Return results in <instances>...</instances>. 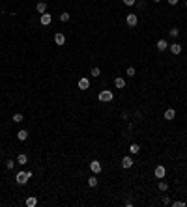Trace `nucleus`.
<instances>
[{"mask_svg": "<svg viewBox=\"0 0 187 207\" xmlns=\"http://www.w3.org/2000/svg\"><path fill=\"white\" fill-rule=\"evenodd\" d=\"M112 99H114V93L110 92V90H103V92H99V101H101V103H110Z\"/></svg>", "mask_w": 187, "mask_h": 207, "instance_id": "obj_1", "label": "nucleus"}, {"mask_svg": "<svg viewBox=\"0 0 187 207\" xmlns=\"http://www.w3.org/2000/svg\"><path fill=\"white\" fill-rule=\"evenodd\" d=\"M125 23H127V26H137L139 24V15L137 13H129L127 17H125Z\"/></svg>", "mask_w": 187, "mask_h": 207, "instance_id": "obj_2", "label": "nucleus"}, {"mask_svg": "<svg viewBox=\"0 0 187 207\" xmlns=\"http://www.w3.org/2000/svg\"><path fill=\"white\" fill-rule=\"evenodd\" d=\"M154 175H155V177H157V179H163L165 177V175H166V168H165V166H155V170H154Z\"/></svg>", "mask_w": 187, "mask_h": 207, "instance_id": "obj_3", "label": "nucleus"}, {"mask_svg": "<svg viewBox=\"0 0 187 207\" xmlns=\"http://www.w3.org/2000/svg\"><path fill=\"white\" fill-rule=\"evenodd\" d=\"M15 181H17V185H26V181H28L26 172H19V174L15 175Z\"/></svg>", "mask_w": 187, "mask_h": 207, "instance_id": "obj_4", "label": "nucleus"}, {"mask_svg": "<svg viewBox=\"0 0 187 207\" xmlns=\"http://www.w3.org/2000/svg\"><path fill=\"white\" fill-rule=\"evenodd\" d=\"M39 23H41L43 26H49V24L53 23V15H50V13H47V11H45V13H41V19H39Z\"/></svg>", "mask_w": 187, "mask_h": 207, "instance_id": "obj_5", "label": "nucleus"}, {"mask_svg": "<svg viewBox=\"0 0 187 207\" xmlns=\"http://www.w3.org/2000/svg\"><path fill=\"white\" fill-rule=\"evenodd\" d=\"M90 170H92L94 174H99L101 172V162L99 160H92V162H90Z\"/></svg>", "mask_w": 187, "mask_h": 207, "instance_id": "obj_6", "label": "nucleus"}, {"mask_svg": "<svg viewBox=\"0 0 187 207\" xmlns=\"http://www.w3.org/2000/svg\"><path fill=\"white\" fill-rule=\"evenodd\" d=\"M163 116H165V119H169V122H170V119L176 118V110H174V108H166Z\"/></svg>", "mask_w": 187, "mask_h": 207, "instance_id": "obj_7", "label": "nucleus"}, {"mask_svg": "<svg viewBox=\"0 0 187 207\" xmlns=\"http://www.w3.org/2000/svg\"><path fill=\"white\" fill-rule=\"evenodd\" d=\"M54 43H56V45H64V43H65V36H64L62 32L54 34Z\"/></svg>", "mask_w": 187, "mask_h": 207, "instance_id": "obj_8", "label": "nucleus"}, {"mask_svg": "<svg viewBox=\"0 0 187 207\" xmlns=\"http://www.w3.org/2000/svg\"><path fill=\"white\" fill-rule=\"evenodd\" d=\"M90 88V80L88 78H79V90H88Z\"/></svg>", "mask_w": 187, "mask_h": 207, "instance_id": "obj_9", "label": "nucleus"}, {"mask_svg": "<svg viewBox=\"0 0 187 207\" xmlns=\"http://www.w3.org/2000/svg\"><path fill=\"white\" fill-rule=\"evenodd\" d=\"M131 166H133V159H131V157H124L122 159V168L127 170V168H131Z\"/></svg>", "mask_w": 187, "mask_h": 207, "instance_id": "obj_10", "label": "nucleus"}, {"mask_svg": "<svg viewBox=\"0 0 187 207\" xmlns=\"http://www.w3.org/2000/svg\"><path fill=\"white\" fill-rule=\"evenodd\" d=\"M114 86L122 90V88H125V80H124L122 77H116V78H114Z\"/></svg>", "mask_w": 187, "mask_h": 207, "instance_id": "obj_11", "label": "nucleus"}, {"mask_svg": "<svg viewBox=\"0 0 187 207\" xmlns=\"http://www.w3.org/2000/svg\"><path fill=\"white\" fill-rule=\"evenodd\" d=\"M170 52H172V54H180L181 52V45L180 43H172V45H170Z\"/></svg>", "mask_w": 187, "mask_h": 207, "instance_id": "obj_12", "label": "nucleus"}, {"mask_svg": "<svg viewBox=\"0 0 187 207\" xmlns=\"http://www.w3.org/2000/svg\"><path fill=\"white\" fill-rule=\"evenodd\" d=\"M17 138L21 140V142H24V140L28 138V131H24V129H21V131H19V133H17Z\"/></svg>", "mask_w": 187, "mask_h": 207, "instance_id": "obj_13", "label": "nucleus"}, {"mask_svg": "<svg viewBox=\"0 0 187 207\" xmlns=\"http://www.w3.org/2000/svg\"><path fill=\"white\" fill-rule=\"evenodd\" d=\"M157 49H159V50H166V49H169L166 39H159V41H157Z\"/></svg>", "mask_w": 187, "mask_h": 207, "instance_id": "obj_14", "label": "nucleus"}, {"mask_svg": "<svg viewBox=\"0 0 187 207\" xmlns=\"http://www.w3.org/2000/svg\"><path fill=\"white\" fill-rule=\"evenodd\" d=\"M26 205L28 207H36L38 205V200L34 198V196H28V198H26Z\"/></svg>", "mask_w": 187, "mask_h": 207, "instance_id": "obj_15", "label": "nucleus"}, {"mask_svg": "<svg viewBox=\"0 0 187 207\" xmlns=\"http://www.w3.org/2000/svg\"><path fill=\"white\" fill-rule=\"evenodd\" d=\"M36 9H38L39 13H45V11H47V4H45V2H38V6H36Z\"/></svg>", "mask_w": 187, "mask_h": 207, "instance_id": "obj_16", "label": "nucleus"}, {"mask_svg": "<svg viewBox=\"0 0 187 207\" xmlns=\"http://www.w3.org/2000/svg\"><path fill=\"white\" fill-rule=\"evenodd\" d=\"M157 189L161 190V192H166V190H169V185L165 183V181H159V185H157Z\"/></svg>", "mask_w": 187, "mask_h": 207, "instance_id": "obj_17", "label": "nucleus"}, {"mask_svg": "<svg viewBox=\"0 0 187 207\" xmlns=\"http://www.w3.org/2000/svg\"><path fill=\"white\" fill-rule=\"evenodd\" d=\"M129 151H131V153H133V155H137L139 151H140V148H139V144H131V146H129Z\"/></svg>", "mask_w": 187, "mask_h": 207, "instance_id": "obj_18", "label": "nucleus"}, {"mask_svg": "<svg viewBox=\"0 0 187 207\" xmlns=\"http://www.w3.org/2000/svg\"><path fill=\"white\" fill-rule=\"evenodd\" d=\"M26 160H28V157H26L24 153H21V155L17 157V162H19V164H26Z\"/></svg>", "mask_w": 187, "mask_h": 207, "instance_id": "obj_19", "label": "nucleus"}, {"mask_svg": "<svg viewBox=\"0 0 187 207\" xmlns=\"http://www.w3.org/2000/svg\"><path fill=\"white\" fill-rule=\"evenodd\" d=\"M11 119H13L15 123H21L24 118H23V114H19V112H17V114H13V118H11Z\"/></svg>", "mask_w": 187, "mask_h": 207, "instance_id": "obj_20", "label": "nucleus"}, {"mask_svg": "<svg viewBox=\"0 0 187 207\" xmlns=\"http://www.w3.org/2000/svg\"><path fill=\"white\" fill-rule=\"evenodd\" d=\"M88 185H90V187H97V177H95V175H92V177L88 179Z\"/></svg>", "mask_w": 187, "mask_h": 207, "instance_id": "obj_21", "label": "nucleus"}, {"mask_svg": "<svg viewBox=\"0 0 187 207\" xmlns=\"http://www.w3.org/2000/svg\"><path fill=\"white\" fill-rule=\"evenodd\" d=\"M60 21H62V23H68V21H69V13H65V11L60 13Z\"/></svg>", "mask_w": 187, "mask_h": 207, "instance_id": "obj_22", "label": "nucleus"}, {"mask_svg": "<svg viewBox=\"0 0 187 207\" xmlns=\"http://www.w3.org/2000/svg\"><path fill=\"white\" fill-rule=\"evenodd\" d=\"M92 75H94V77H99V75H101V69H99V67H92Z\"/></svg>", "mask_w": 187, "mask_h": 207, "instance_id": "obj_23", "label": "nucleus"}, {"mask_svg": "<svg viewBox=\"0 0 187 207\" xmlns=\"http://www.w3.org/2000/svg\"><path fill=\"white\" fill-rule=\"evenodd\" d=\"M170 36H172V37H178V36H180V30H178V28H172V30H170Z\"/></svg>", "mask_w": 187, "mask_h": 207, "instance_id": "obj_24", "label": "nucleus"}, {"mask_svg": "<svg viewBox=\"0 0 187 207\" xmlns=\"http://www.w3.org/2000/svg\"><path fill=\"white\" fill-rule=\"evenodd\" d=\"M6 168H8V170L15 168V162H13V160H6Z\"/></svg>", "mask_w": 187, "mask_h": 207, "instance_id": "obj_25", "label": "nucleus"}, {"mask_svg": "<svg viewBox=\"0 0 187 207\" xmlns=\"http://www.w3.org/2000/svg\"><path fill=\"white\" fill-rule=\"evenodd\" d=\"M127 77H135V67H127Z\"/></svg>", "mask_w": 187, "mask_h": 207, "instance_id": "obj_26", "label": "nucleus"}, {"mask_svg": "<svg viewBox=\"0 0 187 207\" xmlns=\"http://www.w3.org/2000/svg\"><path fill=\"white\" fill-rule=\"evenodd\" d=\"M170 205H174V207H185V201H174V203H170Z\"/></svg>", "mask_w": 187, "mask_h": 207, "instance_id": "obj_27", "label": "nucleus"}, {"mask_svg": "<svg viewBox=\"0 0 187 207\" xmlns=\"http://www.w3.org/2000/svg\"><path fill=\"white\" fill-rule=\"evenodd\" d=\"M124 4H125V6H133L135 0H124Z\"/></svg>", "mask_w": 187, "mask_h": 207, "instance_id": "obj_28", "label": "nucleus"}, {"mask_svg": "<svg viewBox=\"0 0 187 207\" xmlns=\"http://www.w3.org/2000/svg\"><path fill=\"white\" fill-rule=\"evenodd\" d=\"M169 4H170V6H176V4H178V0H169Z\"/></svg>", "mask_w": 187, "mask_h": 207, "instance_id": "obj_29", "label": "nucleus"}, {"mask_svg": "<svg viewBox=\"0 0 187 207\" xmlns=\"http://www.w3.org/2000/svg\"><path fill=\"white\" fill-rule=\"evenodd\" d=\"M154 2H161V0H154Z\"/></svg>", "mask_w": 187, "mask_h": 207, "instance_id": "obj_30", "label": "nucleus"}, {"mask_svg": "<svg viewBox=\"0 0 187 207\" xmlns=\"http://www.w3.org/2000/svg\"><path fill=\"white\" fill-rule=\"evenodd\" d=\"M185 6H187V0H185Z\"/></svg>", "mask_w": 187, "mask_h": 207, "instance_id": "obj_31", "label": "nucleus"}]
</instances>
